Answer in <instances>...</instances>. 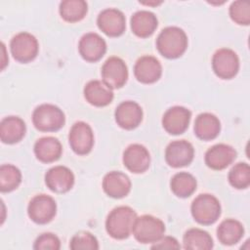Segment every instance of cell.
<instances>
[{
    "label": "cell",
    "mask_w": 250,
    "mask_h": 250,
    "mask_svg": "<svg viewBox=\"0 0 250 250\" xmlns=\"http://www.w3.org/2000/svg\"><path fill=\"white\" fill-rule=\"evenodd\" d=\"M57 213L55 199L47 194L35 195L28 203L27 214L31 221L44 225L51 222Z\"/></svg>",
    "instance_id": "obj_8"
},
{
    "label": "cell",
    "mask_w": 250,
    "mask_h": 250,
    "mask_svg": "<svg viewBox=\"0 0 250 250\" xmlns=\"http://www.w3.org/2000/svg\"><path fill=\"white\" fill-rule=\"evenodd\" d=\"M236 157L235 149L226 144H217L205 153V163L213 170H223L231 164Z\"/></svg>",
    "instance_id": "obj_19"
},
{
    "label": "cell",
    "mask_w": 250,
    "mask_h": 250,
    "mask_svg": "<svg viewBox=\"0 0 250 250\" xmlns=\"http://www.w3.org/2000/svg\"><path fill=\"white\" fill-rule=\"evenodd\" d=\"M69 247L72 250H96L99 249V242L91 232L79 231L72 236Z\"/></svg>",
    "instance_id": "obj_32"
},
{
    "label": "cell",
    "mask_w": 250,
    "mask_h": 250,
    "mask_svg": "<svg viewBox=\"0 0 250 250\" xmlns=\"http://www.w3.org/2000/svg\"><path fill=\"white\" fill-rule=\"evenodd\" d=\"M194 156L192 145L186 140L171 142L165 149V160L167 164L174 168L188 165Z\"/></svg>",
    "instance_id": "obj_11"
},
{
    "label": "cell",
    "mask_w": 250,
    "mask_h": 250,
    "mask_svg": "<svg viewBox=\"0 0 250 250\" xmlns=\"http://www.w3.org/2000/svg\"><path fill=\"white\" fill-rule=\"evenodd\" d=\"M10 49L16 61L26 63L36 58L39 45L37 39L32 34L23 31L16 34L12 38Z\"/></svg>",
    "instance_id": "obj_6"
},
{
    "label": "cell",
    "mask_w": 250,
    "mask_h": 250,
    "mask_svg": "<svg viewBox=\"0 0 250 250\" xmlns=\"http://www.w3.org/2000/svg\"><path fill=\"white\" fill-rule=\"evenodd\" d=\"M190 117L189 109L179 105L172 106L163 114L162 126L169 134L180 135L188 129Z\"/></svg>",
    "instance_id": "obj_13"
},
{
    "label": "cell",
    "mask_w": 250,
    "mask_h": 250,
    "mask_svg": "<svg viewBox=\"0 0 250 250\" xmlns=\"http://www.w3.org/2000/svg\"><path fill=\"white\" fill-rule=\"evenodd\" d=\"M117 125L126 130H132L140 125L143 120V109L139 104L133 101H125L119 104L114 112Z\"/></svg>",
    "instance_id": "obj_16"
},
{
    "label": "cell",
    "mask_w": 250,
    "mask_h": 250,
    "mask_svg": "<svg viewBox=\"0 0 250 250\" xmlns=\"http://www.w3.org/2000/svg\"><path fill=\"white\" fill-rule=\"evenodd\" d=\"M229 184L237 188H246L250 185V167L245 162L236 163L229 173Z\"/></svg>",
    "instance_id": "obj_31"
},
{
    "label": "cell",
    "mask_w": 250,
    "mask_h": 250,
    "mask_svg": "<svg viewBox=\"0 0 250 250\" xmlns=\"http://www.w3.org/2000/svg\"><path fill=\"white\" fill-rule=\"evenodd\" d=\"M32 122L34 127L41 132H55L64 125L65 117L57 105L42 104L33 110Z\"/></svg>",
    "instance_id": "obj_3"
},
{
    "label": "cell",
    "mask_w": 250,
    "mask_h": 250,
    "mask_svg": "<svg viewBox=\"0 0 250 250\" xmlns=\"http://www.w3.org/2000/svg\"><path fill=\"white\" fill-rule=\"evenodd\" d=\"M62 151V144L55 137L49 136L40 138L34 145V153L36 158L44 163H51L58 160Z\"/></svg>",
    "instance_id": "obj_24"
},
{
    "label": "cell",
    "mask_w": 250,
    "mask_h": 250,
    "mask_svg": "<svg viewBox=\"0 0 250 250\" xmlns=\"http://www.w3.org/2000/svg\"><path fill=\"white\" fill-rule=\"evenodd\" d=\"M21 182L20 169L12 164H3L0 167V189L2 192H10L16 189Z\"/></svg>",
    "instance_id": "obj_30"
},
{
    "label": "cell",
    "mask_w": 250,
    "mask_h": 250,
    "mask_svg": "<svg viewBox=\"0 0 250 250\" xmlns=\"http://www.w3.org/2000/svg\"><path fill=\"white\" fill-rule=\"evenodd\" d=\"M102 78L111 89L124 86L128 78V68L125 62L114 56L108 58L102 66Z\"/></svg>",
    "instance_id": "obj_10"
},
{
    "label": "cell",
    "mask_w": 250,
    "mask_h": 250,
    "mask_svg": "<svg viewBox=\"0 0 250 250\" xmlns=\"http://www.w3.org/2000/svg\"><path fill=\"white\" fill-rule=\"evenodd\" d=\"M78 50L85 61L95 62L101 60L104 55L106 51V43L98 33L88 32L79 40Z\"/></svg>",
    "instance_id": "obj_15"
},
{
    "label": "cell",
    "mask_w": 250,
    "mask_h": 250,
    "mask_svg": "<svg viewBox=\"0 0 250 250\" xmlns=\"http://www.w3.org/2000/svg\"><path fill=\"white\" fill-rule=\"evenodd\" d=\"M104 191L112 198H122L131 190L129 177L119 171H111L105 174L103 180Z\"/></svg>",
    "instance_id": "obj_20"
},
{
    "label": "cell",
    "mask_w": 250,
    "mask_h": 250,
    "mask_svg": "<svg viewBox=\"0 0 250 250\" xmlns=\"http://www.w3.org/2000/svg\"><path fill=\"white\" fill-rule=\"evenodd\" d=\"M212 68L218 77L231 79L238 72L239 59L233 50L221 48L212 57Z\"/></svg>",
    "instance_id": "obj_7"
},
{
    "label": "cell",
    "mask_w": 250,
    "mask_h": 250,
    "mask_svg": "<svg viewBox=\"0 0 250 250\" xmlns=\"http://www.w3.org/2000/svg\"><path fill=\"white\" fill-rule=\"evenodd\" d=\"M137 213L129 206L112 209L105 220L106 232L115 239L127 238L133 231Z\"/></svg>",
    "instance_id": "obj_2"
},
{
    "label": "cell",
    "mask_w": 250,
    "mask_h": 250,
    "mask_svg": "<svg viewBox=\"0 0 250 250\" xmlns=\"http://www.w3.org/2000/svg\"><path fill=\"white\" fill-rule=\"evenodd\" d=\"M244 234L242 224L234 219L224 220L217 229L219 241L224 245H233L237 243Z\"/></svg>",
    "instance_id": "obj_26"
},
{
    "label": "cell",
    "mask_w": 250,
    "mask_h": 250,
    "mask_svg": "<svg viewBox=\"0 0 250 250\" xmlns=\"http://www.w3.org/2000/svg\"><path fill=\"white\" fill-rule=\"evenodd\" d=\"M99 28L107 36L116 37L121 35L126 27V20L124 14L115 8H107L103 10L97 19Z\"/></svg>",
    "instance_id": "obj_12"
},
{
    "label": "cell",
    "mask_w": 250,
    "mask_h": 250,
    "mask_svg": "<svg viewBox=\"0 0 250 250\" xmlns=\"http://www.w3.org/2000/svg\"><path fill=\"white\" fill-rule=\"evenodd\" d=\"M221 131L219 118L209 112H203L197 115L194 121V134L202 141L214 140Z\"/></svg>",
    "instance_id": "obj_23"
},
{
    "label": "cell",
    "mask_w": 250,
    "mask_h": 250,
    "mask_svg": "<svg viewBox=\"0 0 250 250\" xmlns=\"http://www.w3.org/2000/svg\"><path fill=\"white\" fill-rule=\"evenodd\" d=\"M195 178L187 172H180L175 174L170 182L171 190L178 197L186 198L190 196L196 189Z\"/></svg>",
    "instance_id": "obj_28"
},
{
    "label": "cell",
    "mask_w": 250,
    "mask_h": 250,
    "mask_svg": "<svg viewBox=\"0 0 250 250\" xmlns=\"http://www.w3.org/2000/svg\"><path fill=\"white\" fill-rule=\"evenodd\" d=\"M152 249H180L178 240L172 236H162L151 246Z\"/></svg>",
    "instance_id": "obj_35"
},
{
    "label": "cell",
    "mask_w": 250,
    "mask_h": 250,
    "mask_svg": "<svg viewBox=\"0 0 250 250\" xmlns=\"http://www.w3.org/2000/svg\"><path fill=\"white\" fill-rule=\"evenodd\" d=\"M230 19L241 25L250 23V5L246 1H234L229 6Z\"/></svg>",
    "instance_id": "obj_33"
},
{
    "label": "cell",
    "mask_w": 250,
    "mask_h": 250,
    "mask_svg": "<svg viewBox=\"0 0 250 250\" xmlns=\"http://www.w3.org/2000/svg\"><path fill=\"white\" fill-rule=\"evenodd\" d=\"M86 101L95 106H105L113 100V92L104 81L91 80L84 87Z\"/></svg>",
    "instance_id": "obj_21"
},
{
    "label": "cell",
    "mask_w": 250,
    "mask_h": 250,
    "mask_svg": "<svg viewBox=\"0 0 250 250\" xmlns=\"http://www.w3.org/2000/svg\"><path fill=\"white\" fill-rule=\"evenodd\" d=\"M60 15L68 22H76L84 19L88 11L87 2L84 0H64L60 4Z\"/></svg>",
    "instance_id": "obj_29"
},
{
    "label": "cell",
    "mask_w": 250,
    "mask_h": 250,
    "mask_svg": "<svg viewBox=\"0 0 250 250\" xmlns=\"http://www.w3.org/2000/svg\"><path fill=\"white\" fill-rule=\"evenodd\" d=\"M68 142L76 154L89 153L94 146V134L90 125L83 121L75 122L69 130Z\"/></svg>",
    "instance_id": "obj_9"
},
{
    "label": "cell",
    "mask_w": 250,
    "mask_h": 250,
    "mask_svg": "<svg viewBox=\"0 0 250 250\" xmlns=\"http://www.w3.org/2000/svg\"><path fill=\"white\" fill-rule=\"evenodd\" d=\"M183 244L188 250H209L213 247V239L207 231L194 228L185 232Z\"/></svg>",
    "instance_id": "obj_27"
},
{
    "label": "cell",
    "mask_w": 250,
    "mask_h": 250,
    "mask_svg": "<svg viewBox=\"0 0 250 250\" xmlns=\"http://www.w3.org/2000/svg\"><path fill=\"white\" fill-rule=\"evenodd\" d=\"M158 24L156 16L149 11L141 10L136 12L131 18V28L134 34L146 38L150 36Z\"/></svg>",
    "instance_id": "obj_25"
},
{
    "label": "cell",
    "mask_w": 250,
    "mask_h": 250,
    "mask_svg": "<svg viewBox=\"0 0 250 250\" xmlns=\"http://www.w3.org/2000/svg\"><path fill=\"white\" fill-rule=\"evenodd\" d=\"M45 183L49 189L58 193H64L71 189L74 185L72 171L62 165L54 166L45 175Z\"/></svg>",
    "instance_id": "obj_17"
},
{
    "label": "cell",
    "mask_w": 250,
    "mask_h": 250,
    "mask_svg": "<svg viewBox=\"0 0 250 250\" xmlns=\"http://www.w3.org/2000/svg\"><path fill=\"white\" fill-rule=\"evenodd\" d=\"M134 74L138 81L145 84L156 82L162 74L160 62L153 56H143L139 58L134 65Z\"/></svg>",
    "instance_id": "obj_18"
},
{
    "label": "cell",
    "mask_w": 250,
    "mask_h": 250,
    "mask_svg": "<svg viewBox=\"0 0 250 250\" xmlns=\"http://www.w3.org/2000/svg\"><path fill=\"white\" fill-rule=\"evenodd\" d=\"M24 121L19 116H7L0 123V139L4 144H16L25 135Z\"/></svg>",
    "instance_id": "obj_22"
},
{
    "label": "cell",
    "mask_w": 250,
    "mask_h": 250,
    "mask_svg": "<svg viewBox=\"0 0 250 250\" xmlns=\"http://www.w3.org/2000/svg\"><path fill=\"white\" fill-rule=\"evenodd\" d=\"M161 2H142V4H145V5H158L160 4Z\"/></svg>",
    "instance_id": "obj_36"
},
{
    "label": "cell",
    "mask_w": 250,
    "mask_h": 250,
    "mask_svg": "<svg viewBox=\"0 0 250 250\" xmlns=\"http://www.w3.org/2000/svg\"><path fill=\"white\" fill-rule=\"evenodd\" d=\"M188 36L178 26H167L161 30L156 39L158 52L167 59H177L187 50Z\"/></svg>",
    "instance_id": "obj_1"
},
{
    "label": "cell",
    "mask_w": 250,
    "mask_h": 250,
    "mask_svg": "<svg viewBox=\"0 0 250 250\" xmlns=\"http://www.w3.org/2000/svg\"><path fill=\"white\" fill-rule=\"evenodd\" d=\"M193 219L201 225L214 224L221 215V204L217 197L209 193L197 195L190 206Z\"/></svg>",
    "instance_id": "obj_4"
},
{
    "label": "cell",
    "mask_w": 250,
    "mask_h": 250,
    "mask_svg": "<svg viewBox=\"0 0 250 250\" xmlns=\"http://www.w3.org/2000/svg\"><path fill=\"white\" fill-rule=\"evenodd\" d=\"M123 164L132 173H144L150 164V155L147 148L140 144L130 145L123 152Z\"/></svg>",
    "instance_id": "obj_14"
},
{
    "label": "cell",
    "mask_w": 250,
    "mask_h": 250,
    "mask_svg": "<svg viewBox=\"0 0 250 250\" xmlns=\"http://www.w3.org/2000/svg\"><path fill=\"white\" fill-rule=\"evenodd\" d=\"M33 248L35 250H59L61 248V241L56 234L45 232L36 238Z\"/></svg>",
    "instance_id": "obj_34"
},
{
    "label": "cell",
    "mask_w": 250,
    "mask_h": 250,
    "mask_svg": "<svg viewBox=\"0 0 250 250\" xmlns=\"http://www.w3.org/2000/svg\"><path fill=\"white\" fill-rule=\"evenodd\" d=\"M132 232L135 238L141 243H154L163 236L165 225L156 217L143 215L137 217Z\"/></svg>",
    "instance_id": "obj_5"
}]
</instances>
